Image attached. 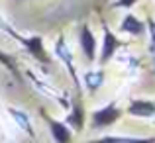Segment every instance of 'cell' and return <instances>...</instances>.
Wrapping results in <instances>:
<instances>
[{
	"instance_id": "obj_1",
	"label": "cell",
	"mask_w": 155,
	"mask_h": 143,
	"mask_svg": "<svg viewBox=\"0 0 155 143\" xmlns=\"http://www.w3.org/2000/svg\"><path fill=\"white\" fill-rule=\"evenodd\" d=\"M122 116H124V110L116 102H110V104H106L91 114V125L92 129H104V128L114 125Z\"/></svg>"
},
{
	"instance_id": "obj_2",
	"label": "cell",
	"mask_w": 155,
	"mask_h": 143,
	"mask_svg": "<svg viewBox=\"0 0 155 143\" xmlns=\"http://www.w3.org/2000/svg\"><path fill=\"white\" fill-rule=\"evenodd\" d=\"M122 43L124 41L110 30L108 24H102V43H100V51H98V57H96V61H98L100 67H104L106 63L112 61L114 53L122 47Z\"/></svg>"
},
{
	"instance_id": "obj_3",
	"label": "cell",
	"mask_w": 155,
	"mask_h": 143,
	"mask_svg": "<svg viewBox=\"0 0 155 143\" xmlns=\"http://www.w3.org/2000/svg\"><path fill=\"white\" fill-rule=\"evenodd\" d=\"M18 43H22V47L26 49V51L31 55V59H35L39 65L49 67V65L53 63L51 55L47 53V49H45V43H43L41 35H28V37H24V35H22Z\"/></svg>"
},
{
	"instance_id": "obj_4",
	"label": "cell",
	"mask_w": 155,
	"mask_h": 143,
	"mask_svg": "<svg viewBox=\"0 0 155 143\" xmlns=\"http://www.w3.org/2000/svg\"><path fill=\"white\" fill-rule=\"evenodd\" d=\"M53 49H55V55H57V59H59L61 63H63L65 67H67L69 75H71L73 83H75V88H77V92H81V80H79V75H77L75 59H73V53H71V49H69L67 41H65V35H63V34H61L59 37L55 39V45H53Z\"/></svg>"
},
{
	"instance_id": "obj_5",
	"label": "cell",
	"mask_w": 155,
	"mask_h": 143,
	"mask_svg": "<svg viewBox=\"0 0 155 143\" xmlns=\"http://www.w3.org/2000/svg\"><path fill=\"white\" fill-rule=\"evenodd\" d=\"M79 43H81V51L87 57L88 63H94L96 57H98V41H96V35L92 34L91 26L88 24H81L79 28Z\"/></svg>"
},
{
	"instance_id": "obj_6",
	"label": "cell",
	"mask_w": 155,
	"mask_h": 143,
	"mask_svg": "<svg viewBox=\"0 0 155 143\" xmlns=\"http://www.w3.org/2000/svg\"><path fill=\"white\" fill-rule=\"evenodd\" d=\"M39 114H41V118L47 122V128H49V133H51L53 141L55 143H71L73 129L69 128L65 122H59V120H55V118H51L45 110H39Z\"/></svg>"
},
{
	"instance_id": "obj_7",
	"label": "cell",
	"mask_w": 155,
	"mask_h": 143,
	"mask_svg": "<svg viewBox=\"0 0 155 143\" xmlns=\"http://www.w3.org/2000/svg\"><path fill=\"white\" fill-rule=\"evenodd\" d=\"M120 31H124L128 35H134V37H141L145 34V22L140 20L136 14L128 12L120 22Z\"/></svg>"
},
{
	"instance_id": "obj_8",
	"label": "cell",
	"mask_w": 155,
	"mask_h": 143,
	"mask_svg": "<svg viewBox=\"0 0 155 143\" xmlns=\"http://www.w3.org/2000/svg\"><path fill=\"white\" fill-rule=\"evenodd\" d=\"M128 114L134 118H153L155 102L153 100H132L128 106Z\"/></svg>"
},
{
	"instance_id": "obj_9",
	"label": "cell",
	"mask_w": 155,
	"mask_h": 143,
	"mask_svg": "<svg viewBox=\"0 0 155 143\" xmlns=\"http://www.w3.org/2000/svg\"><path fill=\"white\" fill-rule=\"evenodd\" d=\"M65 124L71 129H75V132H81V129L84 128V108H83L81 98H77V100L73 102V108H71V112H69Z\"/></svg>"
},
{
	"instance_id": "obj_10",
	"label": "cell",
	"mask_w": 155,
	"mask_h": 143,
	"mask_svg": "<svg viewBox=\"0 0 155 143\" xmlns=\"http://www.w3.org/2000/svg\"><path fill=\"white\" fill-rule=\"evenodd\" d=\"M88 143H155V137H132V135H102Z\"/></svg>"
},
{
	"instance_id": "obj_11",
	"label": "cell",
	"mask_w": 155,
	"mask_h": 143,
	"mask_svg": "<svg viewBox=\"0 0 155 143\" xmlns=\"http://www.w3.org/2000/svg\"><path fill=\"white\" fill-rule=\"evenodd\" d=\"M8 114L14 118L16 124H18L20 128H22L30 137H34V135H35V133H34V128H31V124H30V118H28L26 114L22 112V110H18V108H8Z\"/></svg>"
},
{
	"instance_id": "obj_12",
	"label": "cell",
	"mask_w": 155,
	"mask_h": 143,
	"mask_svg": "<svg viewBox=\"0 0 155 143\" xmlns=\"http://www.w3.org/2000/svg\"><path fill=\"white\" fill-rule=\"evenodd\" d=\"M104 83V73L102 69H98V71H87L84 73V84H87V88L91 92H94L96 88H100V84Z\"/></svg>"
},
{
	"instance_id": "obj_13",
	"label": "cell",
	"mask_w": 155,
	"mask_h": 143,
	"mask_svg": "<svg viewBox=\"0 0 155 143\" xmlns=\"http://www.w3.org/2000/svg\"><path fill=\"white\" fill-rule=\"evenodd\" d=\"M0 65H2V67H6L8 71H10L12 75H14L16 79L20 80V73H18V67H16V61L12 59V57L8 55V53H4L2 49H0Z\"/></svg>"
},
{
	"instance_id": "obj_14",
	"label": "cell",
	"mask_w": 155,
	"mask_h": 143,
	"mask_svg": "<svg viewBox=\"0 0 155 143\" xmlns=\"http://www.w3.org/2000/svg\"><path fill=\"white\" fill-rule=\"evenodd\" d=\"M0 31H4V34H6L8 37H12V39H14V41H20V37H22V35H20L18 31H16L14 28H12L10 24H8L6 20L2 18V16H0Z\"/></svg>"
},
{
	"instance_id": "obj_15",
	"label": "cell",
	"mask_w": 155,
	"mask_h": 143,
	"mask_svg": "<svg viewBox=\"0 0 155 143\" xmlns=\"http://www.w3.org/2000/svg\"><path fill=\"white\" fill-rule=\"evenodd\" d=\"M145 31L149 34V51L155 53V20H145Z\"/></svg>"
},
{
	"instance_id": "obj_16",
	"label": "cell",
	"mask_w": 155,
	"mask_h": 143,
	"mask_svg": "<svg viewBox=\"0 0 155 143\" xmlns=\"http://www.w3.org/2000/svg\"><path fill=\"white\" fill-rule=\"evenodd\" d=\"M137 2H141V0H114L112 8H124V10H130V8L136 6Z\"/></svg>"
},
{
	"instance_id": "obj_17",
	"label": "cell",
	"mask_w": 155,
	"mask_h": 143,
	"mask_svg": "<svg viewBox=\"0 0 155 143\" xmlns=\"http://www.w3.org/2000/svg\"><path fill=\"white\" fill-rule=\"evenodd\" d=\"M16 2H26V0H16Z\"/></svg>"
}]
</instances>
